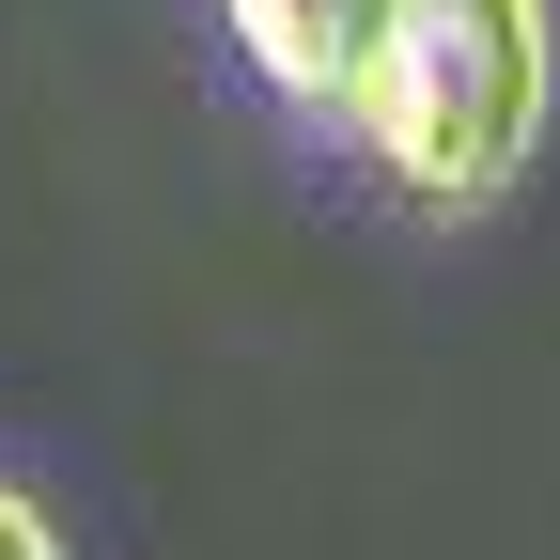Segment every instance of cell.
<instances>
[{
	"mask_svg": "<svg viewBox=\"0 0 560 560\" xmlns=\"http://www.w3.org/2000/svg\"><path fill=\"white\" fill-rule=\"evenodd\" d=\"M0 560H62V545H47V514L16 499V482H0Z\"/></svg>",
	"mask_w": 560,
	"mask_h": 560,
	"instance_id": "3",
	"label": "cell"
},
{
	"mask_svg": "<svg viewBox=\"0 0 560 560\" xmlns=\"http://www.w3.org/2000/svg\"><path fill=\"white\" fill-rule=\"evenodd\" d=\"M374 16H389V0H234L249 62H265V79L296 94V109H342V94H359V47H374Z\"/></svg>",
	"mask_w": 560,
	"mask_h": 560,
	"instance_id": "2",
	"label": "cell"
},
{
	"mask_svg": "<svg viewBox=\"0 0 560 560\" xmlns=\"http://www.w3.org/2000/svg\"><path fill=\"white\" fill-rule=\"evenodd\" d=\"M342 125L405 202H452V219L499 202L545 140V0H389Z\"/></svg>",
	"mask_w": 560,
	"mask_h": 560,
	"instance_id": "1",
	"label": "cell"
}]
</instances>
